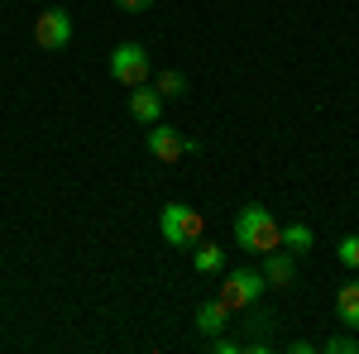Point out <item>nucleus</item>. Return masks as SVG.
Returning a JSON list of instances; mask_svg holds the SVG:
<instances>
[{"label":"nucleus","mask_w":359,"mask_h":354,"mask_svg":"<svg viewBox=\"0 0 359 354\" xmlns=\"http://www.w3.org/2000/svg\"><path fill=\"white\" fill-rule=\"evenodd\" d=\"M235 245L245 249V254H269V249L283 245V225L273 220L269 206L249 201V206H240V216H235Z\"/></svg>","instance_id":"f257e3e1"},{"label":"nucleus","mask_w":359,"mask_h":354,"mask_svg":"<svg viewBox=\"0 0 359 354\" xmlns=\"http://www.w3.org/2000/svg\"><path fill=\"white\" fill-rule=\"evenodd\" d=\"M158 235H163V245L172 249H192L201 235H206V220L201 211H192L187 201H168L163 211H158Z\"/></svg>","instance_id":"f03ea898"},{"label":"nucleus","mask_w":359,"mask_h":354,"mask_svg":"<svg viewBox=\"0 0 359 354\" xmlns=\"http://www.w3.org/2000/svg\"><path fill=\"white\" fill-rule=\"evenodd\" d=\"M106 67H111V77L120 86L149 82V48H144V43H115L111 57H106Z\"/></svg>","instance_id":"7ed1b4c3"},{"label":"nucleus","mask_w":359,"mask_h":354,"mask_svg":"<svg viewBox=\"0 0 359 354\" xmlns=\"http://www.w3.org/2000/svg\"><path fill=\"white\" fill-rule=\"evenodd\" d=\"M264 273L259 268H230L225 273V282H221V301L230 306V311H245L249 301H259L264 297Z\"/></svg>","instance_id":"20e7f679"},{"label":"nucleus","mask_w":359,"mask_h":354,"mask_svg":"<svg viewBox=\"0 0 359 354\" xmlns=\"http://www.w3.org/2000/svg\"><path fill=\"white\" fill-rule=\"evenodd\" d=\"M34 43L43 48V53H62L67 43H72V15L53 5V10H43L39 20H34Z\"/></svg>","instance_id":"39448f33"},{"label":"nucleus","mask_w":359,"mask_h":354,"mask_svg":"<svg viewBox=\"0 0 359 354\" xmlns=\"http://www.w3.org/2000/svg\"><path fill=\"white\" fill-rule=\"evenodd\" d=\"M182 144H187V139L177 135L172 125H163V120H154V125H144V149H149V154H154L158 163H177V158L187 154Z\"/></svg>","instance_id":"423d86ee"},{"label":"nucleus","mask_w":359,"mask_h":354,"mask_svg":"<svg viewBox=\"0 0 359 354\" xmlns=\"http://www.w3.org/2000/svg\"><path fill=\"white\" fill-rule=\"evenodd\" d=\"M259 259H264L259 273H264V282H269V287H292V282H297V254H287L283 245L269 249V254H259Z\"/></svg>","instance_id":"0eeeda50"},{"label":"nucleus","mask_w":359,"mask_h":354,"mask_svg":"<svg viewBox=\"0 0 359 354\" xmlns=\"http://www.w3.org/2000/svg\"><path fill=\"white\" fill-rule=\"evenodd\" d=\"M130 115H135L139 125H154V120H163V96L154 91L149 82L130 86Z\"/></svg>","instance_id":"6e6552de"},{"label":"nucleus","mask_w":359,"mask_h":354,"mask_svg":"<svg viewBox=\"0 0 359 354\" xmlns=\"http://www.w3.org/2000/svg\"><path fill=\"white\" fill-rule=\"evenodd\" d=\"M192 326H196V335H206V340H211V335H221V330H230V306H225L221 297H216V301H201V306L192 311Z\"/></svg>","instance_id":"1a4fd4ad"},{"label":"nucleus","mask_w":359,"mask_h":354,"mask_svg":"<svg viewBox=\"0 0 359 354\" xmlns=\"http://www.w3.org/2000/svg\"><path fill=\"white\" fill-rule=\"evenodd\" d=\"M240 330H245V340H273L278 335V311H264L259 301H249Z\"/></svg>","instance_id":"9d476101"},{"label":"nucleus","mask_w":359,"mask_h":354,"mask_svg":"<svg viewBox=\"0 0 359 354\" xmlns=\"http://www.w3.org/2000/svg\"><path fill=\"white\" fill-rule=\"evenodd\" d=\"M192 268L201 273V278H216V273H225V249H221V245H206V240H196V245H192Z\"/></svg>","instance_id":"9b49d317"},{"label":"nucleus","mask_w":359,"mask_h":354,"mask_svg":"<svg viewBox=\"0 0 359 354\" xmlns=\"http://www.w3.org/2000/svg\"><path fill=\"white\" fill-rule=\"evenodd\" d=\"M335 311H340L345 330H359V282H345V287H340V297H335Z\"/></svg>","instance_id":"f8f14e48"},{"label":"nucleus","mask_w":359,"mask_h":354,"mask_svg":"<svg viewBox=\"0 0 359 354\" xmlns=\"http://www.w3.org/2000/svg\"><path fill=\"white\" fill-rule=\"evenodd\" d=\"M311 245H316L311 225H302V220H297V225H283V249H287V254L302 259V254H311Z\"/></svg>","instance_id":"ddd939ff"},{"label":"nucleus","mask_w":359,"mask_h":354,"mask_svg":"<svg viewBox=\"0 0 359 354\" xmlns=\"http://www.w3.org/2000/svg\"><path fill=\"white\" fill-rule=\"evenodd\" d=\"M154 91H158L163 101H182L192 86H187V77H182L177 67H168V72H158V77H154Z\"/></svg>","instance_id":"4468645a"},{"label":"nucleus","mask_w":359,"mask_h":354,"mask_svg":"<svg viewBox=\"0 0 359 354\" xmlns=\"http://www.w3.org/2000/svg\"><path fill=\"white\" fill-rule=\"evenodd\" d=\"M335 259H340L345 268H359V235H340V245H335Z\"/></svg>","instance_id":"2eb2a0df"},{"label":"nucleus","mask_w":359,"mask_h":354,"mask_svg":"<svg viewBox=\"0 0 359 354\" xmlns=\"http://www.w3.org/2000/svg\"><path fill=\"white\" fill-rule=\"evenodd\" d=\"M321 350H326V354H359V340L350 335V330H340V335H331Z\"/></svg>","instance_id":"dca6fc26"},{"label":"nucleus","mask_w":359,"mask_h":354,"mask_svg":"<svg viewBox=\"0 0 359 354\" xmlns=\"http://www.w3.org/2000/svg\"><path fill=\"white\" fill-rule=\"evenodd\" d=\"M154 0H120V10H130V15H139V10H149Z\"/></svg>","instance_id":"f3484780"}]
</instances>
